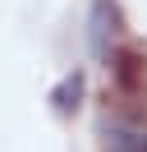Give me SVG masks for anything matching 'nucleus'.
Returning <instances> with one entry per match:
<instances>
[{
  "mask_svg": "<svg viewBox=\"0 0 147 152\" xmlns=\"http://www.w3.org/2000/svg\"><path fill=\"white\" fill-rule=\"evenodd\" d=\"M115 37H119V10L115 0H92V14H87V46L97 60L115 56Z\"/></svg>",
  "mask_w": 147,
  "mask_h": 152,
  "instance_id": "nucleus-1",
  "label": "nucleus"
},
{
  "mask_svg": "<svg viewBox=\"0 0 147 152\" xmlns=\"http://www.w3.org/2000/svg\"><path fill=\"white\" fill-rule=\"evenodd\" d=\"M110 78H115L119 92H138V88L147 83V56L133 46H119L115 56H110Z\"/></svg>",
  "mask_w": 147,
  "mask_h": 152,
  "instance_id": "nucleus-2",
  "label": "nucleus"
},
{
  "mask_svg": "<svg viewBox=\"0 0 147 152\" xmlns=\"http://www.w3.org/2000/svg\"><path fill=\"white\" fill-rule=\"evenodd\" d=\"M83 88H87L83 69H69V74H64L60 83L51 88V106H55V115H74V111H78V102H83Z\"/></svg>",
  "mask_w": 147,
  "mask_h": 152,
  "instance_id": "nucleus-3",
  "label": "nucleus"
},
{
  "mask_svg": "<svg viewBox=\"0 0 147 152\" xmlns=\"http://www.w3.org/2000/svg\"><path fill=\"white\" fill-rule=\"evenodd\" d=\"M106 152H147V124L119 120L106 129Z\"/></svg>",
  "mask_w": 147,
  "mask_h": 152,
  "instance_id": "nucleus-4",
  "label": "nucleus"
}]
</instances>
